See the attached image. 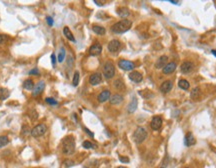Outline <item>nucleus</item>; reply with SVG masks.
<instances>
[{
	"mask_svg": "<svg viewBox=\"0 0 216 168\" xmlns=\"http://www.w3.org/2000/svg\"><path fill=\"white\" fill-rule=\"evenodd\" d=\"M137 105H138L137 98H136V97H132L130 103L128 104L127 111L129 112V113H134V112L136 111V109H137Z\"/></svg>",
	"mask_w": 216,
	"mask_h": 168,
	"instance_id": "dca6fc26",
	"label": "nucleus"
},
{
	"mask_svg": "<svg viewBox=\"0 0 216 168\" xmlns=\"http://www.w3.org/2000/svg\"><path fill=\"white\" fill-rule=\"evenodd\" d=\"M94 2H95L96 5H98V6H103L104 4L106 3V0H94Z\"/></svg>",
	"mask_w": 216,
	"mask_h": 168,
	"instance_id": "f704fd0d",
	"label": "nucleus"
},
{
	"mask_svg": "<svg viewBox=\"0 0 216 168\" xmlns=\"http://www.w3.org/2000/svg\"><path fill=\"white\" fill-rule=\"evenodd\" d=\"M132 26V22L131 20H128V19H123V20H120L118 22H116L115 24H113L111 26V31L115 34H122L127 32L128 30L131 28Z\"/></svg>",
	"mask_w": 216,
	"mask_h": 168,
	"instance_id": "f257e3e1",
	"label": "nucleus"
},
{
	"mask_svg": "<svg viewBox=\"0 0 216 168\" xmlns=\"http://www.w3.org/2000/svg\"><path fill=\"white\" fill-rule=\"evenodd\" d=\"M178 86L183 90H187L189 89V87H190V84H189V82L187 80L181 79V80H179V82H178Z\"/></svg>",
	"mask_w": 216,
	"mask_h": 168,
	"instance_id": "a878e982",
	"label": "nucleus"
},
{
	"mask_svg": "<svg viewBox=\"0 0 216 168\" xmlns=\"http://www.w3.org/2000/svg\"><path fill=\"white\" fill-rule=\"evenodd\" d=\"M75 151V140L73 136H66L62 140V152L66 155L73 154Z\"/></svg>",
	"mask_w": 216,
	"mask_h": 168,
	"instance_id": "f03ea898",
	"label": "nucleus"
},
{
	"mask_svg": "<svg viewBox=\"0 0 216 168\" xmlns=\"http://www.w3.org/2000/svg\"><path fill=\"white\" fill-rule=\"evenodd\" d=\"M82 145H83V147L86 148V149H93V148L95 147V145L92 144L90 141H84Z\"/></svg>",
	"mask_w": 216,
	"mask_h": 168,
	"instance_id": "2f4dec72",
	"label": "nucleus"
},
{
	"mask_svg": "<svg viewBox=\"0 0 216 168\" xmlns=\"http://www.w3.org/2000/svg\"><path fill=\"white\" fill-rule=\"evenodd\" d=\"M44 88H45V82L41 80V81L38 82L37 84L34 85V87H33V89H32V95L33 96L39 95L41 92L44 90Z\"/></svg>",
	"mask_w": 216,
	"mask_h": 168,
	"instance_id": "0eeeda50",
	"label": "nucleus"
},
{
	"mask_svg": "<svg viewBox=\"0 0 216 168\" xmlns=\"http://www.w3.org/2000/svg\"><path fill=\"white\" fill-rule=\"evenodd\" d=\"M92 30H93L96 34H98V35H104V34L106 33L105 28L102 27V26H99V25H93Z\"/></svg>",
	"mask_w": 216,
	"mask_h": 168,
	"instance_id": "b1692460",
	"label": "nucleus"
},
{
	"mask_svg": "<svg viewBox=\"0 0 216 168\" xmlns=\"http://www.w3.org/2000/svg\"><path fill=\"white\" fill-rule=\"evenodd\" d=\"M109 98H110V91H109V90H104V91H102L98 95V101L100 102V103H103V102L107 101Z\"/></svg>",
	"mask_w": 216,
	"mask_h": 168,
	"instance_id": "a211bd4d",
	"label": "nucleus"
},
{
	"mask_svg": "<svg viewBox=\"0 0 216 168\" xmlns=\"http://www.w3.org/2000/svg\"><path fill=\"white\" fill-rule=\"evenodd\" d=\"M114 86H115L117 89H119V90L125 88V85H124V83H123V81L121 79H117V80H116V81L114 82Z\"/></svg>",
	"mask_w": 216,
	"mask_h": 168,
	"instance_id": "c85d7f7f",
	"label": "nucleus"
},
{
	"mask_svg": "<svg viewBox=\"0 0 216 168\" xmlns=\"http://www.w3.org/2000/svg\"><path fill=\"white\" fill-rule=\"evenodd\" d=\"M65 55H66V51H65L64 48H61L59 54H58V62H62L65 58Z\"/></svg>",
	"mask_w": 216,
	"mask_h": 168,
	"instance_id": "c756f323",
	"label": "nucleus"
},
{
	"mask_svg": "<svg viewBox=\"0 0 216 168\" xmlns=\"http://www.w3.org/2000/svg\"><path fill=\"white\" fill-rule=\"evenodd\" d=\"M167 60H168V57L167 56H161V57L158 58V60L155 63V67L157 68V69H161V68H163L165 65L167 64Z\"/></svg>",
	"mask_w": 216,
	"mask_h": 168,
	"instance_id": "f3484780",
	"label": "nucleus"
},
{
	"mask_svg": "<svg viewBox=\"0 0 216 168\" xmlns=\"http://www.w3.org/2000/svg\"><path fill=\"white\" fill-rule=\"evenodd\" d=\"M46 130H47L46 125H45V124H43V123H41V124L36 125L35 127L31 130L30 134H31V136H33L34 138H38V137H41L42 135H44Z\"/></svg>",
	"mask_w": 216,
	"mask_h": 168,
	"instance_id": "39448f33",
	"label": "nucleus"
},
{
	"mask_svg": "<svg viewBox=\"0 0 216 168\" xmlns=\"http://www.w3.org/2000/svg\"><path fill=\"white\" fill-rule=\"evenodd\" d=\"M211 52H212V54L216 57V50H212V51H211Z\"/></svg>",
	"mask_w": 216,
	"mask_h": 168,
	"instance_id": "37998d69",
	"label": "nucleus"
},
{
	"mask_svg": "<svg viewBox=\"0 0 216 168\" xmlns=\"http://www.w3.org/2000/svg\"><path fill=\"white\" fill-rule=\"evenodd\" d=\"M120 47H121V43L118 40H116V39L111 40L110 42H109V44H108V50L110 51V52H112V53L117 52V51L120 49Z\"/></svg>",
	"mask_w": 216,
	"mask_h": 168,
	"instance_id": "9d476101",
	"label": "nucleus"
},
{
	"mask_svg": "<svg viewBox=\"0 0 216 168\" xmlns=\"http://www.w3.org/2000/svg\"><path fill=\"white\" fill-rule=\"evenodd\" d=\"M10 96V92L7 88L1 87L0 88V100H6L8 97Z\"/></svg>",
	"mask_w": 216,
	"mask_h": 168,
	"instance_id": "5701e85b",
	"label": "nucleus"
},
{
	"mask_svg": "<svg viewBox=\"0 0 216 168\" xmlns=\"http://www.w3.org/2000/svg\"><path fill=\"white\" fill-rule=\"evenodd\" d=\"M200 94H201L200 88H199V87H195V88L191 91L190 97H191V99H193V100H196V99H198L199 97H200Z\"/></svg>",
	"mask_w": 216,
	"mask_h": 168,
	"instance_id": "393cba45",
	"label": "nucleus"
},
{
	"mask_svg": "<svg viewBox=\"0 0 216 168\" xmlns=\"http://www.w3.org/2000/svg\"><path fill=\"white\" fill-rule=\"evenodd\" d=\"M110 103L112 105H117V104H120L121 102L123 101V97L120 95V94H114L110 97Z\"/></svg>",
	"mask_w": 216,
	"mask_h": 168,
	"instance_id": "aec40b11",
	"label": "nucleus"
},
{
	"mask_svg": "<svg viewBox=\"0 0 216 168\" xmlns=\"http://www.w3.org/2000/svg\"><path fill=\"white\" fill-rule=\"evenodd\" d=\"M29 74H30V75H32V74L38 75V74H39V71H38V69H37V68H34V69L30 70V72H29Z\"/></svg>",
	"mask_w": 216,
	"mask_h": 168,
	"instance_id": "4c0bfd02",
	"label": "nucleus"
},
{
	"mask_svg": "<svg viewBox=\"0 0 216 168\" xmlns=\"http://www.w3.org/2000/svg\"><path fill=\"white\" fill-rule=\"evenodd\" d=\"M102 81V76L100 73H93L90 77H89V83L91 85H98Z\"/></svg>",
	"mask_w": 216,
	"mask_h": 168,
	"instance_id": "f8f14e48",
	"label": "nucleus"
},
{
	"mask_svg": "<svg viewBox=\"0 0 216 168\" xmlns=\"http://www.w3.org/2000/svg\"><path fill=\"white\" fill-rule=\"evenodd\" d=\"M101 52H102V46L99 43L93 44L90 47V49H89V54L91 56H98L101 54Z\"/></svg>",
	"mask_w": 216,
	"mask_h": 168,
	"instance_id": "1a4fd4ad",
	"label": "nucleus"
},
{
	"mask_svg": "<svg viewBox=\"0 0 216 168\" xmlns=\"http://www.w3.org/2000/svg\"><path fill=\"white\" fill-rule=\"evenodd\" d=\"M184 144L186 146H192L193 144H195V138H194L193 134L191 132H188L187 135L185 136V140H184Z\"/></svg>",
	"mask_w": 216,
	"mask_h": 168,
	"instance_id": "6ab92c4d",
	"label": "nucleus"
},
{
	"mask_svg": "<svg viewBox=\"0 0 216 168\" xmlns=\"http://www.w3.org/2000/svg\"><path fill=\"white\" fill-rule=\"evenodd\" d=\"M63 34H64V36L68 40L72 41V42H75V38H74V36H73V34H72V32L70 31V29L67 27V26H66V27L63 28Z\"/></svg>",
	"mask_w": 216,
	"mask_h": 168,
	"instance_id": "4be33fe9",
	"label": "nucleus"
},
{
	"mask_svg": "<svg viewBox=\"0 0 216 168\" xmlns=\"http://www.w3.org/2000/svg\"><path fill=\"white\" fill-rule=\"evenodd\" d=\"M5 38H6L5 35H2V34H0V44H1L4 40H5Z\"/></svg>",
	"mask_w": 216,
	"mask_h": 168,
	"instance_id": "a19ab883",
	"label": "nucleus"
},
{
	"mask_svg": "<svg viewBox=\"0 0 216 168\" xmlns=\"http://www.w3.org/2000/svg\"><path fill=\"white\" fill-rule=\"evenodd\" d=\"M147 138V131L145 128L143 127H137V129L135 130V132L133 133V139H134L135 143L137 144H140L143 141Z\"/></svg>",
	"mask_w": 216,
	"mask_h": 168,
	"instance_id": "7ed1b4c3",
	"label": "nucleus"
},
{
	"mask_svg": "<svg viewBox=\"0 0 216 168\" xmlns=\"http://www.w3.org/2000/svg\"><path fill=\"white\" fill-rule=\"evenodd\" d=\"M9 143L8 137L5 135H1L0 136V147H4Z\"/></svg>",
	"mask_w": 216,
	"mask_h": 168,
	"instance_id": "cd10ccee",
	"label": "nucleus"
},
{
	"mask_svg": "<svg viewBox=\"0 0 216 168\" xmlns=\"http://www.w3.org/2000/svg\"><path fill=\"white\" fill-rule=\"evenodd\" d=\"M150 126H151V128L153 130H159L162 126V118L160 116H154L151 120Z\"/></svg>",
	"mask_w": 216,
	"mask_h": 168,
	"instance_id": "6e6552de",
	"label": "nucleus"
},
{
	"mask_svg": "<svg viewBox=\"0 0 216 168\" xmlns=\"http://www.w3.org/2000/svg\"><path fill=\"white\" fill-rule=\"evenodd\" d=\"M129 79L131 80V81L135 82V83H139V82L142 81L143 76H142V74L140 72L132 71V72L129 73Z\"/></svg>",
	"mask_w": 216,
	"mask_h": 168,
	"instance_id": "4468645a",
	"label": "nucleus"
},
{
	"mask_svg": "<svg viewBox=\"0 0 216 168\" xmlns=\"http://www.w3.org/2000/svg\"><path fill=\"white\" fill-rule=\"evenodd\" d=\"M176 68H177L176 63L169 62V63H167L163 68H162V71H163L164 74H171V73H173L174 71H175Z\"/></svg>",
	"mask_w": 216,
	"mask_h": 168,
	"instance_id": "ddd939ff",
	"label": "nucleus"
},
{
	"mask_svg": "<svg viewBox=\"0 0 216 168\" xmlns=\"http://www.w3.org/2000/svg\"><path fill=\"white\" fill-rule=\"evenodd\" d=\"M45 102L48 104H50V105H57L58 102L55 100L54 98H50V97H47V98H45Z\"/></svg>",
	"mask_w": 216,
	"mask_h": 168,
	"instance_id": "473e14b6",
	"label": "nucleus"
},
{
	"mask_svg": "<svg viewBox=\"0 0 216 168\" xmlns=\"http://www.w3.org/2000/svg\"><path fill=\"white\" fill-rule=\"evenodd\" d=\"M23 87L26 90H32L33 87H34V83H33V81L31 79H26L23 82Z\"/></svg>",
	"mask_w": 216,
	"mask_h": 168,
	"instance_id": "bb28decb",
	"label": "nucleus"
},
{
	"mask_svg": "<svg viewBox=\"0 0 216 168\" xmlns=\"http://www.w3.org/2000/svg\"><path fill=\"white\" fill-rule=\"evenodd\" d=\"M115 74V67H114L113 63L110 61H107L103 66V75L106 79L112 78Z\"/></svg>",
	"mask_w": 216,
	"mask_h": 168,
	"instance_id": "20e7f679",
	"label": "nucleus"
},
{
	"mask_svg": "<svg viewBox=\"0 0 216 168\" xmlns=\"http://www.w3.org/2000/svg\"><path fill=\"white\" fill-rule=\"evenodd\" d=\"M172 87H173V83H172L171 80H166V81H164L163 83L161 84L160 90H161V92H163V93H168V92L172 89Z\"/></svg>",
	"mask_w": 216,
	"mask_h": 168,
	"instance_id": "2eb2a0df",
	"label": "nucleus"
},
{
	"mask_svg": "<svg viewBox=\"0 0 216 168\" xmlns=\"http://www.w3.org/2000/svg\"><path fill=\"white\" fill-rule=\"evenodd\" d=\"M119 160L122 163H128V162H129V158L126 157V156H119Z\"/></svg>",
	"mask_w": 216,
	"mask_h": 168,
	"instance_id": "c9c22d12",
	"label": "nucleus"
},
{
	"mask_svg": "<svg viewBox=\"0 0 216 168\" xmlns=\"http://www.w3.org/2000/svg\"><path fill=\"white\" fill-rule=\"evenodd\" d=\"M79 72L76 71L74 73V76H73V80H72V84H73V86H77L79 83Z\"/></svg>",
	"mask_w": 216,
	"mask_h": 168,
	"instance_id": "7c9ffc66",
	"label": "nucleus"
},
{
	"mask_svg": "<svg viewBox=\"0 0 216 168\" xmlns=\"http://www.w3.org/2000/svg\"><path fill=\"white\" fill-rule=\"evenodd\" d=\"M193 68H194V65H193L192 62L185 61L181 64L180 69H181L182 73H184V74H188V73H190L191 71H192Z\"/></svg>",
	"mask_w": 216,
	"mask_h": 168,
	"instance_id": "9b49d317",
	"label": "nucleus"
},
{
	"mask_svg": "<svg viewBox=\"0 0 216 168\" xmlns=\"http://www.w3.org/2000/svg\"><path fill=\"white\" fill-rule=\"evenodd\" d=\"M166 1L171 2L172 4H177V3H178V2H177V0H166Z\"/></svg>",
	"mask_w": 216,
	"mask_h": 168,
	"instance_id": "79ce46f5",
	"label": "nucleus"
},
{
	"mask_svg": "<svg viewBox=\"0 0 216 168\" xmlns=\"http://www.w3.org/2000/svg\"><path fill=\"white\" fill-rule=\"evenodd\" d=\"M51 62L53 66H55V64H56V57H55L54 54H51Z\"/></svg>",
	"mask_w": 216,
	"mask_h": 168,
	"instance_id": "58836bf2",
	"label": "nucleus"
},
{
	"mask_svg": "<svg viewBox=\"0 0 216 168\" xmlns=\"http://www.w3.org/2000/svg\"><path fill=\"white\" fill-rule=\"evenodd\" d=\"M46 21H47V23H48V25H49V26H52L53 25V19H52V17L47 16V17H46Z\"/></svg>",
	"mask_w": 216,
	"mask_h": 168,
	"instance_id": "e433bc0d",
	"label": "nucleus"
},
{
	"mask_svg": "<svg viewBox=\"0 0 216 168\" xmlns=\"http://www.w3.org/2000/svg\"><path fill=\"white\" fill-rule=\"evenodd\" d=\"M118 66L122 70H125V71H131L135 68V64L132 61H129V60L120 59L119 62H118Z\"/></svg>",
	"mask_w": 216,
	"mask_h": 168,
	"instance_id": "423d86ee",
	"label": "nucleus"
},
{
	"mask_svg": "<svg viewBox=\"0 0 216 168\" xmlns=\"http://www.w3.org/2000/svg\"><path fill=\"white\" fill-rule=\"evenodd\" d=\"M84 130H85V132H86V133H87V134H88V135H90L91 137H94V134H93V133L91 132L90 130H89V129H87V128L85 127V128H84Z\"/></svg>",
	"mask_w": 216,
	"mask_h": 168,
	"instance_id": "ea45409f",
	"label": "nucleus"
},
{
	"mask_svg": "<svg viewBox=\"0 0 216 168\" xmlns=\"http://www.w3.org/2000/svg\"><path fill=\"white\" fill-rule=\"evenodd\" d=\"M73 165H74V162L70 159H66L63 161V166L64 167H71V166H73Z\"/></svg>",
	"mask_w": 216,
	"mask_h": 168,
	"instance_id": "72a5a7b5",
	"label": "nucleus"
},
{
	"mask_svg": "<svg viewBox=\"0 0 216 168\" xmlns=\"http://www.w3.org/2000/svg\"><path fill=\"white\" fill-rule=\"evenodd\" d=\"M117 14L119 15L120 17H123V18H126L127 16H129L130 14V11L128 8H126V7H120V8L117 9Z\"/></svg>",
	"mask_w": 216,
	"mask_h": 168,
	"instance_id": "412c9836",
	"label": "nucleus"
}]
</instances>
